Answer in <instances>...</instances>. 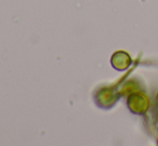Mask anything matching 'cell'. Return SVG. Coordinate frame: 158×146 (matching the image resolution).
<instances>
[{
	"label": "cell",
	"instance_id": "cell-3",
	"mask_svg": "<svg viewBox=\"0 0 158 146\" xmlns=\"http://www.w3.org/2000/svg\"><path fill=\"white\" fill-rule=\"evenodd\" d=\"M156 103H157V105H158V94H157V96H156Z\"/></svg>",
	"mask_w": 158,
	"mask_h": 146
},
{
	"label": "cell",
	"instance_id": "cell-1",
	"mask_svg": "<svg viewBox=\"0 0 158 146\" xmlns=\"http://www.w3.org/2000/svg\"><path fill=\"white\" fill-rule=\"evenodd\" d=\"M129 110L135 114H144L148 111V105H150V100L143 94L135 92L129 96L128 101H127Z\"/></svg>",
	"mask_w": 158,
	"mask_h": 146
},
{
	"label": "cell",
	"instance_id": "cell-2",
	"mask_svg": "<svg viewBox=\"0 0 158 146\" xmlns=\"http://www.w3.org/2000/svg\"><path fill=\"white\" fill-rule=\"evenodd\" d=\"M132 60H131L130 56L127 53L123 52V51H118L116 52L111 58V63L116 70L119 71H125L127 68L131 65Z\"/></svg>",
	"mask_w": 158,
	"mask_h": 146
}]
</instances>
